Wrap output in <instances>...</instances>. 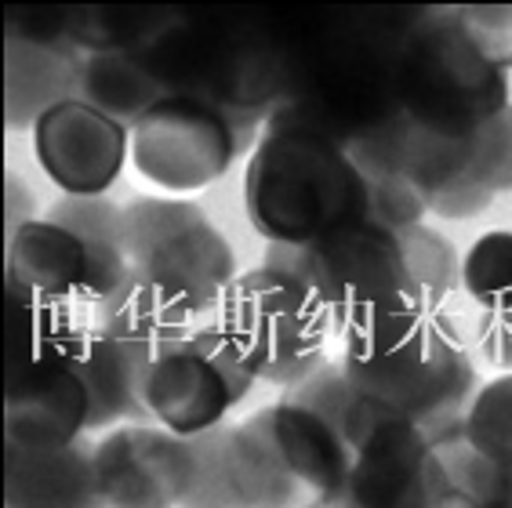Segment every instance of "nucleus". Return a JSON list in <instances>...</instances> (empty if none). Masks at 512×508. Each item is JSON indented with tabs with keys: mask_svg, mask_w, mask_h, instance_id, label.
I'll use <instances>...</instances> for the list:
<instances>
[{
	"mask_svg": "<svg viewBox=\"0 0 512 508\" xmlns=\"http://www.w3.org/2000/svg\"><path fill=\"white\" fill-rule=\"evenodd\" d=\"M418 8L338 11L287 40V88L273 120L302 124L353 149L404 117L400 44Z\"/></svg>",
	"mask_w": 512,
	"mask_h": 508,
	"instance_id": "1",
	"label": "nucleus"
},
{
	"mask_svg": "<svg viewBox=\"0 0 512 508\" xmlns=\"http://www.w3.org/2000/svg\"><path fill=\"white\" fill-rule=\"evenodd\" d=\"M342 371L360 400L407 418L433 447L462 440L480 392L444 302H414L345 334Z\"/></svg>",
	"mask_w": 512,
	"mask_h": 508,
	"instance_id": "2",
	"label": "nucleus"
},
{
	"mask_svg": "<svg viewBox=\"0 0 512 508\" xmlns=\"http://www.w3.org/2000/svg\"><path fill=\"white\" fill-rule=\"evenodd\" d=\"M131 276L99 320L171 342L197 331L237 280V258L204 207L142 196L124 207Z\"/></svg>",
	"mask_w": 512,
	"mask_h": 508,
	"instance_id": "3",
	"label": "nucleus"
},
{
	"mask_svg": "<svg viewBox=\"0 0 512 508\" xmlns=\"http://www.w3.org/2000/svg\"><path fill=\"white\" fill-rule=\"evenodd\" d=\"M244 207L269 244L306 247L371 222V182L335 138L269 120L247 160Z\"/></svg>",
	"mask_w": 512,
	"mask_h": 508,
	"instance_id": "4",
	"label": "nucleus"
},
{
	"mask_svg": "<svg viewBox=\"0 0 512 508\" xmlns=\"http://www.w3.org/2000/svg\"><path fill=\"white\" fill-rule=\"evenodd\" d=\"M142 55L168 95H193L222 109L244 146L284 102L287 40L255 15L175 11L168 30Z\"/></svg>",
	"mask_w": 512,
	"mask_h": 508,
	"instance_id": "5",
	"label": "nucleus"
},
{
	"mask_svg": "<svg viewBox=\"0 0 512 508\" xmlns=\"http://www.w3.org/2000/svg\"><path fill=\"white\" fill-rule=\"evenodd\" d=\"M229 476L244 508H331L349 479V447L320 414L280 400L233 425Z\"/></svg>",
	"mask_w": 512,
	"mask_h": 508,
	"instance_id": "6",
	"label": "nucleus"
},
{
	"mask_svg": "<svg viewBox=\"0 0 512 508\" xmlns=\"http://www.w3.org/2000/svg\"><path fill=\"white\" fill-rule=\"evenodd\" d=\"M509 102V73L494 66L454 19L418 8L400 44V109L414 127L469 138Z\"/></svg>",
	"mask_w": 512,
	"mask_h": 508,
	"instance_id": "7",
	"label": "nucleus"
},
{
	"mask_svg": "<svg viewBox=\"0 0 512 508\" xmlns=\"http://www.w3.org/2000/svg\"><path fill=\"white\" fill-rule=\"evenodd\" d=\"M215 323L226 331L255 381L284 385L291 392L331 363V313L313 287L291 269L262 262L258 269L237 276L222 298Z\"/></svg>",
	"mask_w": 512,
	"mask_h": 508,
	"instance_id": "8",
	"label": "nucleus"
},
{
	"mask_svg": "<svg viewBox=\"0 0 512 508\" xmlns=\"http://www.w3.org/2000/svg\"><path fill=\"white\" fill-rule=\"evenodd\" d=\"M266 265L302 276L342 338L385 313L433 302L414 280L400 233L375 222L349 225L306 247L269 244Z\"/></svg>",
	"mask_w": 512,
	"mask_h": 508,
	"instance_id": "9",
	"label": "nucleus"
},
{
	"mask_svg": "<svg viewBox=\"0 0 512 508\" xmlns=\"http://www.w3.org/2000/svg\"><path fill=\"white\" fill-rule=\"evenodd\" d=\"M255 385L240 352L218 323H200L197 331L160 345L146 381L149 414L160 429L182 440L222 425L229 407L244 403Z\"/></svg>",
	"mask_w": 512,
	"mask_h": 508,
	"instance_id": "10",
	"label": "nucleus"
},
{
	"mask_svg": "<svg viewBox=\"0 0 512 508\" xmlns=\"http://www.w3.org/2000/svg\"><path fill=\"white\" fill-rule=\"evenodd\" d=\"M244 135L218 106L193 95H168L131 127V164L168 193H200L226 175Z\"/></svg>",
	"mask_w": 512,
	"mask_h": 508,
	"instance_id": "11",
	"label": "nucleus"
},
{
	"mask_svg": "<svg viewBox=\"0 0 512 508\" xmlns=\"http://www.w3.org/2000/svg\"><path fill=\"white\" fill-rule=\"evenodd\" d=\"M8 120L11 131H30L44 113L77 98L84 51L69 40L66 8L8 11Z\"/></svg>",
	"mask_w": 512,
	"mask_h": 508,
	"instance_id": "12",
	"label": "nucleus"
},
{
	"mask_svg": "<svg viewBox=\"0 0 512 508\" xmlns=\"http://www.w3.org/2000/svg\"><path fill=\"white\" fill-rule=\"evenodd\" d=\"M88 414L91 400L73 360V338L37 352L30 360L8 363L4 432L11 447H73L80 432H88Z\"/></svg>",
	"mask_w": 512,
	"mask_h": 508,
	"instance_id": "13",
	"label": "nucleus"
},
{
	"mask_svg": "<svg viewBox=\"0 0 512 508\" xmlns=\"http://www.w3.org/2000/svg\"><path fill=\"white\" fill-rule=\"evenodd\" d=\"M91 454L102 508H182L193 487L189 440L160 425H124Z\"/></svg>",
	"mask_w": 512,
	"mask_h": 508,
	"instance_id": "14",
	"label": "nucleus"
},
{
	"mask_svg": "<svg viewBox=\"0 0 512 508\" xmlns=\"http://www.w3.org/2000/svg\"><path fill=\"white\" fill-rule=\"evenodd\" d=\"M33 153L62 196H106L131 153V127L73 98L37 120Z\"/></svg>",
	"mask_w": 512,
	"mask_h": 508,
	"instance_id": "15",
	"label": "nucleus"
},
{
	"mask_svg": "<svg viewBox=\"0 0 512 508\" xmlns=\"http://www.w3.org/2000/svg\"><path fill=\"white\" fill-rule=\"evenodd\" d=\"M160 345L164 342H157L153 334L120 327V323L99 320L91 327H77L73 360L88 385V432L109 429L117 421H128V425L153 421L146 403V381Z\"/></svg>",
	"mask_w": 512,
	"mask_h": 508,
	"instance_id": "16",
	"label": "nucleus"
},
{
	"mask_svg": "<svg viewBox=\"0 0 512 508\" xmlns=\"http://www.w3.org/2000/svg\"><path fill=\"white\" fill-rule=\"evenodd\" d=\"M4 508H102L95 454L88 447L26 450L4 454Z\"/></svg>",
	"mask_w": 512,
	"mask_h": 508,
	"instance_id": "17",
	"label": "nucleus"
},
{
	"mask_svg": "<svg viewBox=\"0 0 512 508\" xmlns=\"http://www.w3.org/2000/svg\"><path fill=\"white\" fill-rule=\"evenodd\" d=\"M44 218L66 225L88 251V284L80 302H91L106 309L131 276L128 254V222L124 207H117L109 196H59L44 211Z\"/></svg>",
	"mask_w": 512,
	"mask_h": 508,
	"instance_id": "18",
	"label": "nucleus"
},
{
	"mask_svg": "<svg viewBox=\"0 0 512 508\" xmlns=\"http://www.w3.org/2000/svg\"><path fill=\"white\" fill-rule=\"evenodd\" d=\"M8 284L59 305L80 298L88 284V251L66 225L37 218L8 240Z\"/></svg>",
	"mask_w": 512,
	"mask_h": 508,
	"instance_id": "19",
	"label": "nucleus"
},
{
	"mask_svg": "<svg viewBox=\"0 0 512 508\" xmlns=\"http://www.w3.org/2000/svg\"><path fill=\"white\" fill-rule=\"evenodd\" d=\"M77 98L124 127H135L168 91L142 51H99L80 62Z\"/></svg>",
	"mask_w": 512,
	"mask_h": 508,
	"instance_id": "20",
	"label": "nucleus"
},
{
	"mask_svg": "<svg viewBox=\"0 0 512 508\" xmlns=\"http://www.w3.org/2000/svg\"><path fill=\"white\" fill-rule=\"evenodd\" d=\"M447 472V498L440 508H512V472L494 465L465 440L436 447Z\"/></svg>",
	"mask_w": 512,
	"mask_h": 508,
	"instance_id": "21",
	"label": "nucleus"
},
{
	"mask_svg": "<svg viewBox=\"0 0 512 508\" xmlns=\"http://www.w3.org/2000/svg\"><path fill=\"white\" fill-rule=\"evenodd\" d=\"M462 291L480 305V313L512 309V233L491 229L473 244L462 262Z\"/></svg>",
	"mask_w": 512,
	"mask_h": 508,
	"instance_id": "22",
	"label": "nucleus"
},
{
	"mask_svg": "<svg viewBox=\"0 0 512 508\" xmlns=\"http://www.w3.org/2000/svg\"><path fill=\"white\" fill-rule=\"evenodd\" d=\"M229 425L189 436L193 450V487L182 508H244L229 476Z\"/></svg>",
	"mask_w": 512,
	"mask_h": 508,
	"instance_id": "23",
	"label": "nucleus"
},
{
	"mask_svg": "<svg viewBox=\"0 0 512 508\" xmlns=\"http://www.w3.org/2000/svg\"><path fill=\"white\" fill-rule=\"evenodd\" d=\"M465 440L480 454L512 472V374H498L480 385L465 421Z\"/></svg>",
	"mask_w": 512,
	"mask_h": 508,
	"instance_id": "24",
	"label": "nucleus"
},
{
	"mask_svg": "<svg viewBox=\"0 0 512 508\" xmlns=\"http://www.w3.org/2000/svg\"><path fill=\"white\" fill-rule=\"evenodd\" d=\"M407 251V265H411L414 280L433 302H444L451 298L458 287H462V262H458V251H454L451 240L429 229V225H414L400 233Z\"/></svg>",
	"mask_w": 512,
	"mask_h": 508,
	"instance_id": "25",
	"label": "nucleus"
},
{
	"mask_svg": "<svg viewBox=\"0 0 512 508\" xmlns=\"http://www.w3.org/2000/svg\"><path fill=\"white\" fill-rule=\"evenodd\" d=\"M469 153H473L469 171L476 186L491 196L512 193V106H505L469 138Z\"/></svg>",
	"mask_w": 512,
	"mask_h": 508,
	"instance_id": "26",
	"label": "nucleus"
},
{
	"mask_svg": "<svg viewBox=\"0 0 512 508\" xmlns=\"http://www.w3.org/2000/svg\"><path fill=\"white\" fill-rule=\"evenodd\" d=\"M454 19L465 30V37L487 55L498 69H512V8H454Z\"/></svg>",
	"mask_w": 512,
	"mask_h": 508,
	"instance_id": "27",
	"label": "nucleus"
},
{
	"mask_svg": "<svg viewBox=\"0 0 512 508\" xmlns=\"http://www.w3.org/2000/svg\"><path fill=\"white\" fill-rule=\"evenodd\" d=\"M476 349L494 367L512 374V309H505V313H480V320H476Z\"/></svg>",
	"mask_w": 512,
	"mask_h": 508,
	"instance_id": "28",
	"label": "nucleus"
},
{
	"mask_svg": "<svg viewBox=\"0 0 512 508\" xmlns=\"http://www.w3.org/2000/svg\"><path fill=\"white\" fill-rule=\"evenodd\" d=\"M4 182H8V240H11L22 225L37 222V215H33L37 207H33V193H30V186H26V178L8 171Z\"/></svg>",
	"mask_w": 512,
	"mask_h": 508,
	"instance_id": "29",
	"label": "nucleus"
}]
</instances>
